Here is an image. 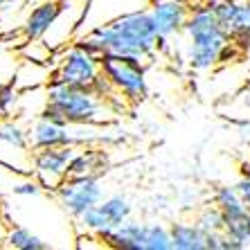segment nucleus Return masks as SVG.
Segmentation results:
<instances>
[{
	"mask_svg": "<svg viewBox=\"0 0 250 250\" xmlns=\"http://www.w3.org/2000/svg\"><path fill=\"white\" fill-rule=\"evenodd\" d=\"M75 45L95 57L117 52L146 61L158 52V32L149 9H133L93 27L88 34L79 36Z\"/></svg>",
	"mask_w": 250,
	"mask_h": 250,
	"instance_id": "1",
	"label": "nucleus"
},
{
	"mask_svg": "<svg viewBox=\"0 0 250 250\" xmlns=\"http://www.w3.org/2000/svg\"><path fill=\"white\" fill-rule=\"evenodd\" d=\"M183 34L187 36L185 61L198 72L214 70L230 57H241L230 34L221 27L212 5H196L189 9Z\"/></svg>",
	"mask_w": 250,
	"mask_h": 250,
	"instance_id": "2",
	"label": "nucleus"
},
{
	"mask_svg": "<svg viewBox=\"0 0 250 250\" xmlns=\"http://www.w3.org/2000/svg\"><path fill=\"white\" fill-rule=\"evenodd\" d=\"M106 115H113L111 102L99 97L93 88L68 86L50 82L45 93V106L39 117L72 126H90L106 122Z\"/></svg>",
	"mask_w": 250,
	"mask_h": 250,
	"instance_id": "3",
	"label": "nucleus"
},
{
	"mask_svg": "<svg viewBox=\"0 0 250 250\" xmlns=\"http://www.w3.org/2000/svg\"><path fill=\"white\" fill-rule=\"evenodd\" d=\"M99 65L106 79L115 86L120 97L131 104H138L149 95V82H146L145 59L128 57V54L104 52L99 57Z\"/></svg>",
	"mask_w": 250,
	"mask_h": 250,
	"instance_id": "4",
	"label": "nucleus"
},
{
	"mask_svg": "<svg viewBox=\"0 0 250 250\" xmlns=\"http://www.w3.org/2000/svg\"><path fill=\"white\" fill-rule=\"evenodd\" d=\"M54 196L65 214L79 219L86 209L104 201V187H102L99 176H68L57 187Z\"/></svg>",
	"mask_w": 250,
	"mask_h": 250,
	"instance_id": "5",
	"label": "nucleus"
},
{
	"mask_svg": "<svg viewBox=\"0 0 250 250\" xmlns=\"http://www.w3.org/2000/svg\"><path fill=\"white\" fill-rule=\"evenodd\" d=\"M102 75V65H99V57L86 52L82 47H77L75 43L63 50V54L57 61V70L52 72L50 82L68 83V86H79V88H90L95 79Z\"/></svg>",
	"mask_w": 250,
	"mask_h": 250,
	"instance_id": "6",
	"label": "nucleus"
},
{
	"mask_svg": "<svg viewBox=\"0 0 250 250\" xmlns=\"http://www.w3.org/2000/svg\"><path fill=\"white\" fill-rule=\"evenodd\" d=\"M75 146H54V149H39L32 156L36 181L43 185V189L57 192V187L68 178L70 160L75 156Z\"/></svg>",
	"mask_w": 250,
	"mask_h": 250,
	"instance_id": "7",
	"label": "nucleus"
},
{
	"mask_svg": "<svg viewBox=\"0 0 250 250\" xmlns=\"http://www.w3.org/2000/svg\"><path fill=\"white\" fill-rule=\"evenodd\" d=\"M83 140L72 131V124L52 122L45 117H39L34 126L29 128V146L39 149H54V146H75L82 145Z\"/></svg>",
	"mask_w": 250,
	"mask_h": 250,
	"instance_id": "8",
	"label": "nucleus"
},
{
	"mask_svg": "<svg viewBox=\"0 0 250 250\" xmlns=\"http://www.w3.org/2000/svg\"><path fill=\"white\" fill-rule=\"evenodd\" d=\"M149 14L153 18L158 36L171 39L176 34H183L189 16V7L185 0H151Z\"/></svg>",
	"mask_w": 250,
	"mask_h": 250,
	"instance_id": "9",
	"label": "nucleus"
},
{
	"mask_svg": "<svg viewBox=\"0 0 250 250\" xmlns=\"http://www.w3.org/2000/svg\"><path fill=\"white\" fill-rule=\"evenodd\" d=\"M63 14V2L59 0H45L36 5L23 23V36L27 41H41L43 36L57 25L59 16Z\"/></svg>",
	"mask_w": 250,
	"mask_h": 250,
	"instance_id": "10",
	"label": "nucleus"
},
{
	"mask_svg": "<svg viewBox=\"0 0 250 250\" xmlns=\"http://www.w3.org/2000/svg\"><path fill=\"white\" fill-rule=\"evenodd\" d=\"M145 230L146 223L126 219L117 228H111L108 232L102 234L99 241L106 248H115V250H145Z\"/></svg>",
	"mask_w": 250,
	"mask_h": 250,
	"instance_id": "11",
	"label": "nucleus"
},
{
	"mask_svg": "<svg viewBox=\"0 0 250 250\" xmlns=\"http://www.w3.org/2000/svg\"><path fill=\"white\" fill-rule=\"evenodd\" d=\"M212 7H214V14L219 18L221 27L230 34V39L250 29V2L216 0V2H212Z\"/></svg>",
	"mask_w": 250,
	"mask_h": 250,
	"instance_id": "12",
	"label": "nucleus"
},
{
	"mask_svg": "<svg viewBox=\"0 0 250 250\" xmlns=\"http://www.w3.org/2000/svg\"><path fill=\"white\" fill-rule=\"evenodd\" d=\"M106 167H108L106 151L86 146V149L75 151V156L70 160V167H68V176H99L102 178Z\"/></svg>",
	"mask_w": 250,
	"mask_h": 250,
	"instance_id": "13",
	"label": "nucleus"
},
{
	"mask_svg": "<svg viewBox=\"0 0 250 250\" xmlns=\"http://www.w3.org/2000/svg\"><path fill=\"white\" fill-rule=\"evenodd\" d=\"M174 250H205V232L196 221H176L169 228Z\"/></svg>",
	"mask_w": 250,
	"mask_h": 250,
	"instance_id": "14",
	"label": "nucleus"
},
{
	"mask_svg": "<svg viewBox=\"0 0 250 250\" xmlns=\"http://www.w3.org/2000/svg\"><path fill=\"white\" fill-rule=\"evenodd\" d=\"M212 203L221 209L226 216H232V214H239V212L248 209L244 203V198H241V194H239L237 185L214 187V192H212Z\"/></svg>",
	"mask_w": 250,
	"mask_h": 250,
	"instance_id": "15",
	"label": "nucleus"
},
{
	"mask_svg": "<svg viewBox=\"0 0 250 250\" xmlns=\"http://www.w3.org/2000/svg\"><path fill=\"white\" fill-rule=\"evenodd\" d=\"M5 241L9 248H16V250H47L50 248V241H45L43 237H39V234L32 232L25 226H14L7 232Z\"/></svg>",
	"mask_w": 250,
	"mask_h": 250,
	"instance_id": "16",
	"label": "nucleus"
},
{
	"mask_svg": "<svg viewBox=\"0 0 250 250\" xmlns=\"http://www.w3.org/2000/svg\"><path fill=\"white\" fill-rule=\"evenodd\" d=\"M99 208L104 209V214L108 216V221L113 223V228H117L120 223L126 221V219H131V214H133V205H131V201H128L126 196H122V194L104 198V201L99 203Z\"/></svg>",
	"mask_w": 250,
	"mask_h": 250,
	"instance_id": "17",
	"label": "nucleus"
},
{
	"mask_svg": "<svg viewBox=\"0 0 250 250\" xmlns=\"http://www.w3.org/2000/svg\"><path fill=\"white\" fill-rule=\"evenodd\" d=\"M77 223H79V228H82L83 232L93 234V237H97V239L113 228V223L108 221V216L104 214V209L99 208V203L95 205V208L86 209V212L77 219Z\"/></svg>",
	"mask_w": 250,
	"mask_h": 250,
	"instance_id": "18",
	"label": "nucleus"
},
{
	"mask_svg": "<svg viewBox=\"0 0 250 250\" xmlns=\"http://www.w3.org/2000/svg\"><path fill=\"white\" fill-rule=\"evenodd\" d=\"M194 221H196V226L201 228L205 234H209V232H223V230H226V214H223V212L216 208L214 203L203 205V208L194 214Z\"/></svg>",
	"mask_w": 250,
	"mask_h": 250,
	"instance_id": "19",
	"label": "nucleus"
},
{
	"mask_svg": "<svg viewBox=\"0 0 250 250\" xmlns=\"http://www.w3.org/2000/svg\"><path fill=\"white\" fill-rule=\"evenodd\" d=\"M145 250H174L171 246V232L163 223H146L145 230Z\"/></svg>",
	"mask_w": 250,
	"mask_h": 250,
	"instance_id": "20",
	"label": "nucleus"
},
{
	"mask_svg": "<svg viewBox=\"0 0 250 250\" xmlns=\"http://www.w3.org/2000/svg\"><path fill=\"white\" fill-rule=\"evenodd\" d=\"M223 232L248 246L250 244V209H244V212L232 216H226V230Z\"/></svg>",
	"mask_w": 250,
	"mask_h": 250,
	"instance_id": "21",
	"label": "nucleus"
},
{
	"mask_svg": "<svg viewBox=\"0 0 250 250\" xmlns=\"http://www.w3.org/2000/svg\"><path fill=\"white\" fill-rule=\"evenodd\" d=\"M0 142L7 146H14L18 151H25L29 146V131H25L16 122H2L0 124Z\"/></svg>",
	"mask_w": 250,
	"mask_h": 250,
	"instance_id": "22",
	"label": "nucleus"
},
{
	"mask_svg": "<svg viewBox=\"0 0 250 250\" xmlns=\"http://www.w3.org/2000/svg\"><path fill=\"white\" fill-rule=\"evenodd\" d=\"M239 189V194H241V198H244L246 208L250 209V160L248 163H241V169H239V181L234 183Z\"/></svg>",
	"mask_w": 250,
	"mask_h": 250,
	"instance_id": "23",
	"label": "nucleus"
},
{
	"mask_svg": "<svg viewBox=\"0 0 250 250\" xmlns=\"http://www.w3.org/2000/svg\"><path fill=\"white\" fill-rule=\"evenodd\" d=\"M14 104H16V93H14V88L0 82V117L9 115Z\"/></svg>",
	"mask_w": 250,
	"mask_h": 250,
	"instance_id": "24",
	"label": "nucleus"
},
{
	"mask_svg": "<svg viewBox=\"0 0 250 250\" xmlns=\"http://www.w3.org/2000/svg\"><path fill=\"white\" fill-rule=\"evenodd\" d=\"M12 192L16 196H39L43 192V185L39 181H23V183H18V185H14Z\"/></svg>",
	"mask_w": 250,
	"mask_h": 250,
	"instance_id": "25",
	"label": "nucleus"
},
{
	"mask_svg": "<svg viewBox=\"0 0 250 250\" xmlns=\"http://www.w3.org/2000/svg\"><path fill=\"white\" fill-rule=\"evenodd\" d=\"M246 61H248V72H250V52L246 54Z\"/></svg>",
	"mask_w": 250,
	"mask_h": 250,
	"instance_id": "26",
	"label": "nucleus"
},
{
	"mask_svg": "<svg viewBox=\"0 0 250 250\" xmlns=\"http://www.w3.org/2000/svg\"><path fill=\"white\" fill-rule=\"evenodd\" d=\"M82 2H83V5H88V2H93V0H82Z\"/></svg>",
	"mask_w": 250,
	"mask_h": 250,
	"instance_id": "27",
	"label": "nucleus"
},
{
	"mask_svg": "<svg viewBox=\"0 0 250 250\" xmlns=\"http://www.w3.org/2000/svg\"><path fill=\"white\" fill-rule=\"evenodd\" d=\"M2 239H5V237H2V232H0V241H2Z\"/></svg>",
	"mask_w": 250,
	"mask_h": 250,
	"instance_id": "28",
	"label": "nucleus"
}]
</instances>
